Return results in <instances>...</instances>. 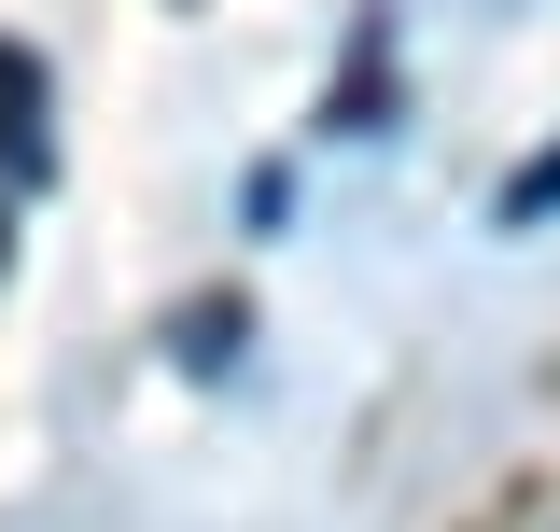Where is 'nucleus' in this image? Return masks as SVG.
I'll list each match as a JSON object with an SVG mask.
<instances>
[{
	"label": "nucleus",
	"instance_id": "f257e3e1",
	"mask_svg": "<svg viewBox=\"0 0 560 532\" xmlns=\"http://www.w3.org/2000/svg\"><path fill=\"white\" fill-rule=\"evenodd\" d=\"M0 169L14 183L43 169V84H28V57H0Z\"/></svg>",
	"mask_w": 560,
	"mask_h": 532
},
{
	"label": "nucleus",
	"instance_id": "f03ea898",
	"mask_svg": "<svg viewBox=\"0 0 560 532\" xmlns=\"http://www.w3.org/2000/svg\"><path fill=\"white\" fill-rule=\"evenodd\" d=\"M504 224H560V140L518 169V183H504Z\"/></svg>",
	"mask_w": 560,
	"mask_h": 532
}]
</instances>
